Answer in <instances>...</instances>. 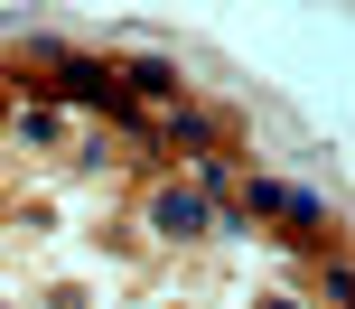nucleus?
Segmentation results:
<instances>
[{
	"instance_id": "nucleus-1",
	"label": "nucleus",
	"mask_w": 355,
	"mask_h": 309,
	"mask_svg": "<svg viewBox=\"0 0 355 309\" xmlns=\"http://www.w3.org/2000/svg\"><path fill=\"white\" fill-rule=\"evenodd\" d=\"M150 216H159V235H196V197H159Z\"/></svg>"
}]
</instances>
